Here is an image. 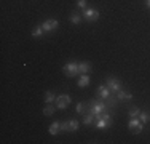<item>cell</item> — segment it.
Instances as JSON below:
<instances>
[{
    "mask_svg": "<svg viewBox=\"0 0 150 144\" xmlns=\"http://www.w3.org/2000/svg\"><path fill=\"white\" fill-rule=\"evenodd\" d=\"M117 98H118V99H133V95H131V93L123 91V90H120V91L117 93Z\"/></svg>",
    "mask_w": 150,
    "mask_h": 144,
    "instance_id": "14",
    "label": "cell"
},
{
    "mask_svg": "<svg viewBox=\"0 0 150 144\" xmlns=\"http://www.w3.org/2000/svg\"><path fill=\"white\" fill-rule=\"evenodd\" d=\"M78 6H80V8H86V0H78Z\"/></svg>",
    "mask_w": 150,
    "mask_h": 144,
    "instance_id": "23",
    "label": "cell"
},
{
    "mask_svg": "<svg viewBox=\"0 0 150 144\" xmlns=\"http://www.w3.org/2000/svg\"><path fill=\"white\" fill-rule=\"evenodd\" d=\"M110 123H112V117H110V114L105 110V112L101 115V118H98V120H96V128H99V130H105Z\"/></svg>",
    "mask_w": 150,
    "mask_h": 144,
    "instance_id": "4",
    "label": "cell"
},
{
    "mask_svg": "<svg viewBox=\"0 0 150 144\" xmlns=\"http://www.w3.org/2000/svg\"><path fill=\"white\" fill-rule=\"evenodd\" d=\"M45 101L50 104V103H53V101H56V96L53 95V93H46V95H45Z\"/></svg>",
    "mask_w": 150,
    "mask_h": 144,
    "instance_id": "21",
    "label": "cell"
},
{
    "mask_svg": "<svg viewBox=\"0 0 150 144\" xmlns=\"http://www.w3.org/2000/svg\"><path fill=\"white\" fill-rule=\"evenodd\" d=\"M109 109V104L105 103V101H102V99H93L90 101V104H88V109H86V112H90L94 115V120H98V118H101V115L105 112V110ZM85 112V114H86Z\"/></svg>",
    "mask_w": 150,
    "mask_h": 144,
    "instance_id": "1",
    "label": "cell"
},
{
    "mask_svg": "<svg viewBox=\"0 0 150 144\" xmlns=\"http://www.w3.org/2000/svg\"><path fill=\"white\" fill-rule=\"evenodd\" d=\"M43 32H45L43 27H42V26H37L34 31H32V35H34V37H42V34H43Z\"/></svg>",
    "mask_w": 150,
    "mask_h": 144,
    "instance_id": "16",
    "label": "cell"
},
{
    "mask_svg": "<svg viewBox=\"0 0 150 144\" xmlns=\"http://www.w3.org/2000/svg\"><path fill=\"white\" fill-rule=\"evenodd\" d=\"M93 120H94V115H93V114H90V112L85 114V117H83V123L85 125H91Z\"/></svg>",
    "mask_w": 150,
    "mask_h": 144,
    "instance_id": "15",
    "label": "cell"
},
{
    "mask_svg": "<svg viewBox=\"0 0 150 144\" xmlns=\"http://www.w3.org/2000/svg\"><path fill=\"white\" fill-rule=\"evenodd\" d=\"M90 85V77L88 74H81V77L78 78V86H88Z\"/></svg>",
    "mask_w": 150,
    "mask_h": 144,
    "instance_id": "13",
    "label": "cell"
},
{
    "mask_svg": "<svg viewBox=\"0 0 150 144\" xmlns=\"http://www.w3.org/2000/svg\"><path fill=\"white\" fill-rule=\"evenodd\" d=\"M61 123L59 122H54V123H51V127L48 128V131H50V135H58V133L61 131Z\"/></svg>",
    "mask_w": 150,
    "mask_h": 144,
    "instance_id": "12",
    "label": "cell"
},
{
    "mask_svg": "<svg viewBox=\"0 0 150 144\" xmlns=\"http://www.w3.org/2000/svg\"><path fill=\"white\" fill-rule=\"evenodd\" d=\"M147 6H149V8H150V0H147Z\"/></svg>",
    "mask_w": 150,
    "mask_h": 144,
    "instance_id": "24",
    "label": "cell"
},
{
    "mask_svg": "<svg viewBox=\"0 0 150 144\" xmlns=\"http://www.w3.org/2000/svg\"><path fill=\"white\" fill-rule=\"evenodd\" d=\"M99 16H101V13H99L98 10H94V8H83V11H81V18L86 19L88 23H94V21H98Z\"/></svg>",
    "mask_w": 150,
    "mask_h": 144,
    "instance_id": "2",
    "label": "cell"
},
{
    "mask_svg": "<svg viewBox=\"0 0 150 144\" xmlns=\"http://www.w3.org/2000/svg\"><path fill=\"white\" fill-rule=\"evenodd\" d=\"M129 130H131V133H134V135H139V133L142 131V122L137 120V118H131Z\"/></svg>",
    "mask_w": 150,
    "mask_h": 144,
    "instance_id": "7",
    "label": "cell"
},
{
    "mask_svg": "<svg viewBox=\"0 0 150 144\" xmlns=\"http://www.w3.org/2000/svg\"><path fill=\"white\" fill-rule=\"evenodd\" d=\"M139 118H141L142 123H147V122H150V114L149 112H141L139 114Z\"/></svg>",
    "mask_w": 150,
    "mask_h": 144,
    "instance_id": "18",
    "label": "cell"
},
{
    "mask_svg": "<svg viewBox=\"0 0 150 144\" xmlns=\"http://www.w3.org/2000/svg\"><path fill=\"white\" fill-rule=\"evenodd\" d=\"M42 27H43L45 32H51V31H54V29L58 27V21L56 19H46L45 23L42 24Z\"/></svg>",
    "mask_w": 150,
    "mask_h": 144,
    "instance_id": "10",
    "label": "cell"
},
{
    "mask_svg": "<svg viewBox=\"0 0 150 144\" xmlns=\"http://www.w3.org/2000/svg\"><path fill=\"white\" fill-rule=\"evenodd\" d=\"M69 104H70V96L69 95H61L56 98V107H58V109H66Z\"/></svg>",
    "mask_w": 150,
    "mask_h": 144,
    "instance_id": "6",
    "label": "cell"
},
{
    "mask_svg": "<svg viewBox=\"0 0 150 144\" xmlns=\"http://www.w3.org/2000/svg\"><path fill=\"white\" fill-rule=\"evenodd\" d=\"M78 71H80V74H88V72L91 71V64L90 63H78Z\"/></svg>",
    "mask_w": 150,
    "mask_h": 144,
    "instance_id": "11",
    "label": "cell"
},
{
    "mask_svg": "<svg viewBox=\"0 0 150 144\" xmlns=\"http://www.w3.org/2000/svg\"><path fill=\"white\" fill-rule=\"evenodd\" d=\"M98 98L102 99V101H107V99L110 98V90L107 88L105 85H101L98 88Z\"/></svg>",
    "mask_w": 150,
    "mask_h": 144,
    "instance_id": "9",
    "label": "cell"
},
{
    "mask_svg": "<svg viewBox=\"0 0 150 144\" xmlns=\"http://www.w3.org/2000/svg\"><path fill=\"white\" fill-rule=\"evenodd\" d=\"M43 114H45V115H48V117H50V115H53V114H54V107L48 104V106H46L45 109H43Z\"/></svg>",
    "mask_w": 150,
    "mask_h": 144,
    "instance_id": "19",
    "label": "cell"
},
{
    "mask_svg": "<svg viewBox=\"0 0 150 144\" xmlns=\"http://www.w3.org/2000/svg\"><path fill=\"white\" fill-rule=\"evenodd\" d=\"M62 72L67 75V77H75V75L78 74V64L77 63H74V61H69L67 64H64V67H62Z\"/></svg>",
    "mask_w": 150,
    "mask_h": 144,
    "instance_id": "3",
    "label": "cell"
},
{
    "mask_svg": "<svg viewBox=\"0 0 150 144\" xmlns=\"http://www.w3.org/2000/svg\"><path fill=\"white\" fill-rule=\"evenodd\" d=\"M61 128H62L64 131H77V130H78V122L77 120L64 122V123H61Z\"/></svg>",
    "mask_w": 150,
    "mask_h": 144,
    "instance_id": "8",
    "label": "cell"
},
{
    "mask_svg": "<svg viewBox=\"0 0 150 144\" xmlns=\"http://www.w3.org/2000/svg\"><path fill=\"white\" fill-rule=\"evenodd\" d=\"M86 109H88V107H86V104H85V103H78V104H77V112H78V114H83V115H85Z\"/></svg>",
    "mask_w": 150,
    "mask_h": 144,
    "instance_id": "17",
    "label": "cell"
},
{
    "mask_svg": "<svg viewBox=\"0 0 150 144\" xmlns=\"http://www.w3.org/2000/svg\"><path fill=\"white\" fill-rule=\"evenodd\" d=\"M70 21H72L74 24H80V21H81V16H80V14H77V13H74L72 16H70Z\"/></svg>",
    "mask_w": 150,
    "mask_h": 144,
    "instance_id": "20",
    "label": "cell"
},
{
    "mask_svg": "<svg viewBox=\"0 0 150 144\" xmlns=\"http://www.w3.org/2000/svg\"><path fill=\"white\" fill-rule=\"evenodd\" d=\"M139 114H141V110H139L137 107H133V109L129 110V117H131V118H136Z\"/></svg>",
    "mask_w": 150,
    "mask_h": 144,
    "instance_id": "22",
    "label": "cell"
},
{
    "mask_svg": "<svg viewBox=\"0 0 150 144\" xmlns=\"http://www.w3.org/2000/svg\"><path fill=\"white\" fill-rule=\"evenodd\" d=\"M105 86L110 90V93H118L121 90V82L117 80V78H113V77H109L105 82Z\"/></svg>",
    "mask_w": 150,
    "mask_h": 144,
    "instance_id": "5",
    "label": "cell"
}]
</instances>
